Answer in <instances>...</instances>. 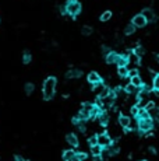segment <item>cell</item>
I'll use <instances>...</instances> for the list:
<instances>
[{
  "label": "cell",
  "mask_w": 159,
  "mask_h": 161,
  "mask_svg": "<svg viewBox=\"0 0 159 161\" xmlns=\"http://www.w3.org/2000/svg\"><path fill=\"white\" fill-rule=\"evenodd\" d=\"M55 88H56V77H48L43 83V99H49L53 98L55 95Z\"/></svg>",
  "instance_id": "1"
},
{
  "label": "cell",
  "mask_w": 159,
  "mask_h": 161,
  "mask_svg": "<svg viewBox=\"0 0 159 161\" xmlns=\"http://www.w3.org/2000/svg\"><path fill=\"white\" fill-rule=\"evenodd\" d=\"M66 10L70 16L76 17L77 14L81 11V4H80L78 0H69L67 4H66Z\"/></svg>",
  "instance_id": "2"
},
{
  "label": "cell",
  "mask_w": 159,
  "mask_h": 161,
  "mask_svg": "<svg viewBox=\"0 0 159 161\" xmlns=\"http://www.w3.org/2000/svg\"><path fill=\"white\" fill-rule=\"evenodd\" d=\"M94 107H95V105H92V104H90V102H85V104H83V108H81V111H80V115L78 116L83 119V121L91 118V112H92Z\"/></svg>",
  "instance_id": "3"
},
{
  "label": "cell",
  "mask_w": 159,
  "mask_h": 161,
  "mask_svg": "<svg viewBox=\"0 0 159 161\" xmlns=\"http://www.w3.org/2000/svg\"><path fill=\"white\" fill-rule=\"evenodd\" d=\"M154 126L152 118H145V119H138V129L141 132H149Z\"/></svg>",
  "instance_id": "4"
},
{
  "label": "cell",
  "mask_w": 159,
  "mask_h": 161,
  "mask_svg": "<svg viewBox=\"0 0 159 161\" xmlns=\"http://www.w3.org/2000/svg\"><path fill=\"white\" fill-rule=\"evenodd\" d=\"M147 23H148V20L145 18V16H144L143 13L132 17V24H134L137 28H143V27H145Z\"/></svg>",
  "instance_id": "5"
},
{
  "label": "cell",
  "mask_w": 159,
  "mask_h": 161,
  "mask_svg": "<svg viewBox=\"0 0 159 161\" xmlns=\"http://www.w3.org/2000/svg\"><path fill=\"white\" fill-rule=\"evenodd\" d=\"M110 143H112V139L108 133H102L98 136V144H101L102 147H108V146H110Z\"/></svg>",
  "instance_id": "6"
},
{
  "label": "cell",
  "mask_w": 159,
  "mask_h": 161,
  "mask_svg": "<svg viewBox=\"0 0 159 161\" xmlns=\"http://www.w3.org/2000/svg\"><path fill=\"white\" fill-rule=\"evenodd\" d=\"M119 123H120V126H122V128L129 129L130 125H131V119H130L129 116H126V115H120L119 116Z\"/></svg>",
  "instance_id": "7"
},
{
  "label": "cell",
  "mask_w": 159,
  "mask_h": 161,
  "mask_svg": "<svg viewBox=\"0 0 159 161\" xmlns=\"http://www.w3.org/2000/svg\"><path fill=\"white\" fill-rule=\"evenodd\" d=\"M87 79H88V83H91V84H95V83L102 81V80H101V76L98 74L96 72H91L90 74H88V77H87Z\"/></svg>",
  "instance_id": "8"
},
{
  "label": "cell",
  "mask_w": 159,
  "mask_h": 161,
  "mask_svg": "<svg viewBox=\"0 0 159 161\" xmlns=\"http://www.w3.org/2000/svg\"><path fill=\"white\" fill-rule=\"evenodd\" d=\"M66 140L69 144L74 146V147H77L78 146V139H77V136L74 135V133H69V135L66 136Z\"/></svg>",
  "instance_id": "9"
},
{
  "label": "cell",
  "mask_w": 159,
  "mask_h": 161,
  "mask_svg": "<svg viewBox=\"0 0 159 161\" xmlns=\"http://www.w3.org/2000/svg\"><path fill=\"white\" fill-rule=\"evenodd\" d=\"M83 72L81 70H77V69H73V70H69L66 73V77L67 79H77V77H81Z\"/></svg>",
  "instance_id": "10"
},
{
  "label": "cell",
  "mask_w": 159,
  "mask_h": 161,
  "mask_svg": "<svg viewBox=\"0 0 159 161\" xmlns=\"http://www.w3.org/2000/svg\"><path fill=\"white\" fill-rule=\"evenodd\" d=\"M117 58H119V55L115 52H109L108 55H106V63H109V65H112V63H116L117 62Z\"/></svg>",
  "instance_id": "11"
},
{
  "label": "cell",
  "mask_w": 159,
  "mask_h": 161,
  "mask_svg": "<svg viewBox=\"0 0 159 161\" xmlns=\"http://www.w3.org/2000/svg\"><path fill=\"white\" fill-rule=\"evenodd\" d=\"M130 83H131V84H134L136 87H138V88H141V87L144 86V84H143V80H141V77H140V76L130 77Z\"/></svg>",
  "instance_id": "12"
},
{
  "label": "cell",
  "mask_w": 159,
  "mask_h": 161,
  "mask_svg": "<svg viewBox=\"0 0 159 161\" xmlns=\"http://www.w3.org/2000/svg\"><path fill=\"white\" fill-rule=\"evenodd\" d=\"M143 14L145 16V18H147L148 21H154V20H155V13H154L151 9H144Z\"/></svg>",
  "instance_id": "13"
},
{
  "label": "cell",
  "mask_w": 159,
  "mask_h": 161,
  "mask_svg": "<svg viewBox=\"0 0 159 161\" xmlns=\"http://www.w3.org/2000/svg\"><path fill=\"white\" fill-rule=\"evenodd\" d=\"M74 157H76V153L73 150H66L63 153V161H71Z\"/></svg>",
  "instance_id": "14"
},
{
  "label": "cell",
  "mask_w": 159,
  "mask_h": 161,
  "mask_svg": "<svg viewBox=\"0 0 159 161\" xmlns=\"http://www.w3.org/2000/svg\"><path fill=\"white\" fill-rule=\"evenodd\" d=\"M129 62H130V60H129V56H124V55L120 56V55H119L116 65H117V66H127V65H129Z\"/></svg>",
  "instance_id": "15"
},
{
  "label": "cell",
  "mask_w": 159,
  "mask_h": 161,
  "mask_svg": "<svg viewBox=\"0 0 159 161\" xmlns=\"http://www.w3.org/2000/svg\"><path fill=\"white\" fill-rule=\"evenodd\" d=\"M91 153H92L94 155H101V154H102V146H101V144L91 146Z\"/></svg>",
  "instance_id": "16"
},
{
  "label": "cell",
  "mask_w": 159,
  "mask_h": 161,
  "mask_svg": "<svg viewBox=\"0 0 159 161\" xmlns=\"http://www.w3.org/2000/svg\"><path fill=\"white\" fill-rule=\"evenodd\" d=\"M137 118H138V119H145V118H151V115H149V112L147 111L145 108H140Z\"/></svg>",
  "instance_id": "17"
},
{
  "label": "cell",
  "mask_w": 159,
  "mask_h": 161,
  "mask_svg": "<svg viewBox=\"0 0 159 161\" xmlns=\"http://www.w3.org/2000/svg\"><path fill=\"white\" fill-rule=\"evenodd\" d=\"M117 73H119L120 77H127V76H129V69H127V66H119Z\"/></svg>",
  "instance_id": "18"
},
{
  "label": "cell",
  "mask_w": 159,
  "mask_h": 161,
  "mask_svg": "<svg viewBox=\"0 0 159 161\" xmlns=\"http://www.w3.org/2000/svg\"><path fill=\"white\" fill-rule=\"evenodd\" d=\"M136 28L137 27L134 25V24H129V25L126 27V28H124V34H126V35H131V34H134V31H136Z\"/></svg>",
  "instance_id": "19"
},
{
  "label": "cell",
  "mask_w": 159,
  "mask_h": 161,
  "mask_svg": "<svg viewBox=\"0 0 159 161\" xmlns=\"http://www.w3.org/2000/svg\"><path fill=\"white\" fill-rule=\"evenodd\" d=\"M103 88H105V86H103V83H102V81L95 83V84H94V91L98 92V95H99L101 92H102V90H103Z\"/></svg>",
  "instance_id": "20"
},
{
  "label": "cell",
  "mask_w": 159,
  "mask_h": 161,
  "mask_svg": "<svg viewBox=\"0 0 159 161\" xmlns=\"http://www.w3.org/2000/svg\"><path fill=\"white\" fill-rule=\"evenodd\" d=\"M124 90H126L127 94H134V92L138 90V87H136L134 84H131V83H130V84H127V86H126V88H124Z\"/></svg>",
  "instance_id": "21"
},
{
  "label": "cell",
  "mask_w": 159,
  "mask_h": 161,
  "mask_svg": "<svg viewBox=\"0 0 159 161\" xmlns=\"http://www.w3.org/2000/svg\"><path fill=\"white\" fill-rule=\"evenodd\" d=\"M98 121L102 123V125H108V121H109V116L106 115L105 112H102L99 116H98Z\"/></svg>",
  "instance_id": "22"
},
{
  "label": "cell",
  "mask_w": 159,
  "mask_h": 161,
  "mask_svg": "<svg viewBox=\"0 0 159 161\" xmlns=\"http://www.w3.org/2000/svg\"><path fill=\"white\" fill-rule=\"evenodd\" d=\"M149 115H151V118L152 119H156V121H159V108H154L149 111Z\"/></svg>",
  "instance_id": "23"
},
{
  "label": "cell",
  "mask_w": 159,
  "mask_h": 161,
  "mask_svg": "<svg viewBox=\"0 0 159 161\" xmlns=\"http://www.w3.org/2000/svg\"><path fill=\"white\" fill-rule=\"evenodd\" d=\"M110 92H112V90H110L109 87H106V86H105V88H103V90H102V92L99 94V98H106V97L109 95Z\"/></svg>",
  "instance_id": "24"
},
{
  "label": "cell",
  "mask_w": 159,
  "mask_h": 161,
  "mask_svg": "<svg viewBox=\"0 0 159 161\" xmlns=\"http://www.w3.org/2000/svg\"><path fill=\"white\" fill-rule=\"evenodd\" d=\"M152 88L155 91H159V74H156L154 77V81H152Z\"/></svg>",
  "instance_id": "25"
},
{
  "label": "cell",
  "mask_w": 159,
  "mask_h": 161,
  "mask_svg": "<svg viewBox=\"0 0 159 161\" xmlns=\"http://www.w3.org/2000/svg\"><path fill=\"white\" fill-rule=\"evenodd\" d=\"M110 17H112V11H105L101 16V21H108V20H110Z\"/></svg>",
  "instance_id": "26"
},
{
  "label": "cell",
  "mask_w": 159,
  "mask_h": 161,
  "mask_svg": "<svg viewBox=\"0 0 159 161\" xmlns=\"http://www.w3.org/2000/svg\"><path fill=\"white\" fill-rule=\"evenodd\" d=\"M81 32H83V35H91L92 34V28L90 25H85V27H83Z\"/></svg>",
  "instance_id": "27"
},
{
  "label": "cell",
  "mask_w": 159,
  "mask_h": 161,
  "mask_svg": "<svg viewBox=\"0 0 159 161\" xmlns=\"http://www.w3.org/2000/svg\"><path fill=\"white\" fill-rule=\"evenodd\" d=\"M23 62H24V63H30V62H31V53L28 52V51H25V52H24Z\"/></svg>",
  "instance_id": "28"
},
{
  "label": "cell",
  "mask_w": 159,
  "mask_h": 161,
  "mask_svg": "<svg viewBox=\"0 0 159 161\" xmlns=\"http://www.w3.org/2000/svg\"><path fill=\"white\" fill-rule=\"evenodd\" d=\"M144 52H145V51H144L143 46H137L136 49H134V53H136L137 56H140V58H141V56L144 55Z\"/></svg>",
  "instance_id": "29"
},
{
  "label": "cell",
  "mask_w": 159,
  "mask_h": 161,
  "mask_svg": "<svg viewBox=\"0 0 159 161\" xmlns=\"http://www.w3.org/2000/svg\"><path fill=\"white\" fill-rule=\"evenodd\" d=\"M32 91H34V84H32V83H26V84H25V92L30 95Z\"/></svg>",
  "instance_id": "30"
},
{
  "label": "cell",
  "mask_w": 159,
  "mask_h": 161,
  "mask_svg": "<svg viewBox=\"0 0 159 161\" xmlns=\"http://www.w3.org/2000/svg\"><path fill=\"white\" fill-rule=\"evenodd\" d=\"M144 108H145L147 109V111H151V109H154V108H155V102H152V101H148V102H147V104H145V107H144Z\"/></svg>",
  "instance_id": "31"
},
{
  "label": "cell",
  "mask_w": 159,
  "mask_h": 161,
  "mask_svg": "<svg viewBox=\"0 0 159 161\" xmlns=\"http://www.w3.org/2000/svg\"><path fill=\"white\" fill-rule=\"evenodd\" d=\"M88 143H90L91 146L98 144V136H92V137H90L88 139Z\"/></svg>",
  "instance_id": "32"
},
{
  "label": "cell",
  "mask_w": 159,
  "mask_h": 161,
  "mask_svg": "<svg viewBox=\"0 0 159 161\" xmlns=\"http://www.w3.org/2000/svg\"><path fill=\"white\" fill-rule=\"evenodd\" d=\"M76 157L78 158L80 161H85L87 160V154H85V153H78V154H76Z\"/></svg>",
  "instance_id": "33"
},
{
  "label": "cell",
  "mask_w": 159,
  "mask_h": 161,
  "mask_svg": "<svg viewBox=\"0 0 159 161\" xmlns=\"http://www.w3.org/2000/svg\"><path fill=\"white\" fill-rule=\"evenodd\" d=\"M130 111H131V114L132 115H138V111H140V107L138 105H134V107H131V109H130Z\"/></svg>",
  "instance_id": "34"
},
{
  "label": "cell",
  "mask_w": 159,
  "mask_h": 161,
  "mask_svg": "<svg viewBox=\"0 0 159 161\" xmlns=\"http://www.w3.org/2000/svg\"><path fill=\"white\" fill-rule=\"evenodd\" d=\"M134 76H138V70H137V69L129 70V77H134Z\"/></svg>",
  "instance_id": "35"
},
{
  "label": "cell",
  "mask_w": 159,
  "mask_h": 161,
  "mask_svg": "<svg viewBox=\"0 0 159 161\" xmlns=\"http://www.w3.org/2000/svg\"><path fill=\"white\" fill-rule=\"evenodd\" d=\"M16 161H28V160H24L23 157H20V155H16Z\"/></svg>",
  "instance_id": "36"
},
{
  "label": "cell",
  "mask_w": 159,
  "mask_h": 161,
  "mask_svg": "<svg viewBox=\"0 0 159 161\" xmlns=\"http://www.w3.org/2000/svg\"><path fill=\"white\" fill-rule=\"evenodd\" d=\"M71 161H80V160H78V158H77V157H74V158H73V160H71Z\"/></svg>",
  "instance_id": "37"
},
{
  "label": "cell",
  "mask_w": 159,
  "mask_h": 161,
  "mask_svg": "<svg viewBox=\"0 0 159 161\" xmlns=\"http://www.w3.org/2000/svg\"><path fill=\"white\" fill-rule=\"evenodd\" d=\"M156 62H158V63H159V55H158V56H156Z\"/></svg>",
  "instance_id": "38"
},
{
  "label": "cell",
  "mask_w": 159,
  "mask_h": 161,
  "mask_svg": "<svg viewBox=\"0 0 159 161\" xmlns=\"http://www.w3.org/2000/svg\"><path fill=\"white\" fill-rule=\"evenodd\" d=\"M143 161H145V160H143Z\"/></svg>",
  "instance_id": "39"
}]
</instances>
